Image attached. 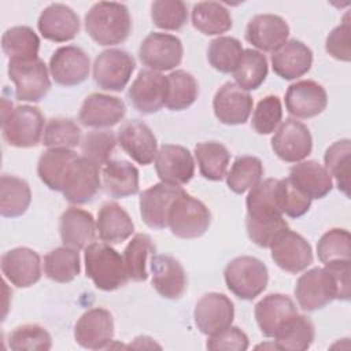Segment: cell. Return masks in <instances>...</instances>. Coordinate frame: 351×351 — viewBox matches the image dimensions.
Listing matches in <instances>:
<instances>
[{
	"label": "cell",
	"instance_id": "obj_26",
	"mask_svg": "<svg viewBox=\"0 0 351 351\" xmlns=\"http://www.w3.org/2000/svg\"><path fill=\"white\" fill-rule=\"evenodd\" d=\"M38 32L45 40L66 43L80 33V18L73 8L55 3L44 8L37 22Z\"/></svg>",
	"mask_w": 351,
	"mask_h": 351
},
{
	"label": "cell",
	"instance_id": "obj_21",
	"mask_svg": "<svg viewBox=\"0 0 351 351\" xmlns=\"http://www.w3.org/2000/svg\"><path fill=\"white\" fill-rule=\"evenodd\" d=\"M121 148L138 165H149L158 154V141L147 123L138 119L125 122L117 136Z\"/></svg>",
	"mask_w": 351,
	"mask_h": 351
},
{
	"label": "cell",
	"instance_id": "obj_36",
	"mask_svg": "<svg viewBox=\"0 0 351 351\" xmlns=\"http://www.w3.org/2000/svg\"><path fill=\"white\" fill-rule=\"evenodd\" d=\"M192 25L206 36H219L232 27L229 10L217 1H200L192 8Z\"/></svg>",
	"mask_w": 351,
	"mask_h": 351
},
{
	"label": "cell",
	"instance_id": "obj_53",
	"mask_svg": "<svg viewBox=\"0 0 351 351\" xmlns=\"http://www.w3.org/2000/svg\"><path fill=\"white\" fill-rule=\"evenodd\" d=\"M311 206V199L300 192L288 178L280 180V207L291 218L304 215Z\"/></svg>",
	"mask_w": 351,
	"mask_h": 351
},
{
	"label": "cell",
	"instance_id": "obj_31",
	"mask_svg": "<svg viewBox=\"0 0 351 351\" xmlns=\"http://www.w3.org/2000/svg\"><path fill=\"white\" fill-rule=\"evenodd\" d=\"M288 180L311 200L322 199L332 191V177L317 160L296 163L291 167Z\"/></svg>",
	"mask_w": 351,
	"mask_h": 351
},
{
	"label": "cell",
	"instance_id": "obj_41",
	"mask_svg": "<svg viewBox=\"0 0 351 351\" xmlns=\"http://www.w3.org/2000/svg\"><path fill=\"white\" fill-rule=\"evenodd\" d=\"M81 270L78 250L59 247L49 251L44 258V273L55 282H70Z\"/></svg>",
	"mask_w": 351,
	"mask_h": 351
},
{
	"label": "cell",
	"instance_id": "obj_52",
	"mask_svg": "<svg viewBox=\"0 0 351 351\" xmlns=\"http://www.w3.org/2000/svg\"><path fill=\"white\" fill-rule=\"evenodd\" d=\"M282 119L281 100L277 96L263 97L252 114L251 125L258 134H270L277 130Z\"/></svg>",
	"mask_w": 351,
	"mask_h": 351
},
{
	"label": "cell",
	"instance_id": "obj_49",
	"mask_svg": "<svg viewBox=\"0 0 351 351\" xmlns=\"http://www.w3.org/2000/svg\"><path fill=\"white\" fill-rule=\"evenodd\" d=\"M151 18L159 29L180 30L188 21L186 4L181 0H156L151 4Z\"/></svg>",
	"mask_w": 351,
	"mask_h": 351
},
{
	"label": "cell",
	"instance_id": "obj_13",
	"mask_svg": "<svg viewBox=\"0 0 351 351\" xmlns=\"http://www.w3.org/2000/svg\"><path fill=\"white\" fill-rule=\"evenodd\" d=\"M184 192L180 185L158 182L140 195V214L151 229L169 226V214L174 200Z\"/></svg>",
	"mask_w": 351,
	"mask_h": 351
},
{
	"label": "cell",
	"instance_id": "obj_54",
	"mask_svg": "<svg viewBox=\"0 0 351 351\" xmlns=\"http://www.w3.org/2000/svg\"><path fill=\"white\" fill-rule=\"evenodd\" d=\"M350 41H351V25L347 14L343 22L339 26H336L326 37L325 49L332 58L341 62H350L351 59Z\"/></svg>",
	"mask_w": 351,
	"mask_h": 351
},
{
	"label": "cell",
	"instance_id": "obj_44",
	"mask_svg": "<svg viewBox=\"0 0 351 351\" xmlns=\"http://www.w3.org/2000/svg\"><path fill=\"white\" fill-rule=\"evenodd\" d=\"M267 71V60L263 53L255 49H244L241 60L233 71V77L236 85L248 92L258 89L263 84Z\"/></svg>",
	"mask_w": 351,
	"mask_h": 351
},
{
	"label": "cell",
	"instance_id": "obj_12",
	"mask_svg": "<svg viewBox=\"0 0 351 351\" xmlns=\"http://www.w3.org/2000/svg\"><path fill=\"white\" fill-rule=\"evenodd\" d=\"M271 149L284 162L298 163L313 149V137L308 128L300 121L288 118L280 123L271 137Z\"/></svg>",
	"mask_w": 351,
	"mask_h": 351
},
{
	"label": "cell",
	"instance_id": "obj_37",
	"mask_svg": "<svg viewBox=\"0 0 351 351\" xmlns=\"http://www.w3.org/2000/svg\"><path fill=\"white\" fill-rule=\"evenodd\" d=\"M32 202V191L25 180L4 174L0 178V214L15 218L26 213Z\"/></svg>",
	"mask_w": 351,
	"mask_h": 351
},
{
	"label": "cell",
	"instance_id": "obj_8",
	"mask_svg": "<svg viewBox=\"0 0 351 351\" xmlns=\"http://www.w3.org/2000/svg\"><path fill=\"white\" fill-rule=\"evenodd\" d=\"M136 62L133 56L118 48L100 52L93 63V80L104 90L121 92L129 82Z\"/></svg>",
	"mask_w": 351,
	"mask_h": 351
},
{
	"label": "cell",
	"instance_id": "obj_30",
	"mask_svg": "<svg viewBox=\"0 0 351 351\" xmlns=\"http://www.w3.org/2000/svg\"><path fill=\"white\" fill-rule=\"evenodd\" d=\"M100 185V167L89 159L80 156L63 191V196L71 204H85L95 197Z\"/></svg>",
	"mask_w": 351,
	"mask_h": 351
},
{
	"label": "cell",
	"instance_id": "obj_34",
	"mask_svg": "<svg viewBox=\"0 0 351 351\" xmlns=\"http://www.w3.org/2000/svg\"><path fill=\"white\" fill-rule=\"evenodd\" d=\"M273 337L274 346L278 350L304 351L313 344L315 329L310 318L295 313L281 324Z\"/></svg>",
	"mask_w": 351,
	"mask_h": 351
},
{
	"label": "cell",
	"instance_id": "obj_15",
	"mask_svg": "<svg viewBox=\"0 0 351 351\" xmlns=\"http://www.w3.org/2000/svg\"><path fill=\"white\" fill-rule=\"evenodd\" d=\"M128 97L141 114L159 111L167 97V75L152 70H141L129 88Z\"/></svg>",
	"mask_w": 351,
	"mask_h": 351
},
{
	"label": "cell",
	"instance_id": "obj_4",
	"mask_svg": "<svg viewBox=\"0 0 351 351\" xmlns=\"http://www.w3.org/2000/svg\"><path fill=\"white\" fill-rule=\"evenodd\" d=\"M223 277L228 289L243 300H252L259 296L269 281L266 265L254 256L232 259L225 267Z\"/></svg>",
	"mask_w": 351,
	"mask_h": 351
},
{
	"label": "cell",
	"instance_id": "obj_40",
	"mask_svg": "<svg viewBox=\"0 0 351 351\" xmlns=\"http://www.w3.org/2000/svg\"><path fill=\"white\" fill-rule=\"evenodd\" d=\"M195 156L200 174L206 180L221 181L226 176L230 154L223 144L217 141L199 143L195 147Z\"/></svg>",
	"mask_w": 351,
	"mask_h": 351
},
{
	"label": "cell",
	"instance_id": "obj_46",
	"mask_svg": "<svg viewBox=\"0 0 351 351\" xmlns=\"http://www.w3.org/2000/svg\"><path fill=\"white\" fill-rule=\"evenodd\" d=\"M263 176V165L256 156H239L229 173L226 174V184L234 193H244L261 182Z\"/></svg>",
	"mask_w": 351,
	"mask_h": 351
},
{
	"label": "cell",
	"instance_id": "obj_28",
	"mask_svg": "<svg viewBox=\"0 0 351 351\" xmlns=\"http://www.w3.org/2000/svg\"><path fill=\"white\" fill-rule=\"evenodd\" d=\"M96 230L97 228L92 214L82 208L70 207L62 214L59 221L62 243L74 250H85L95 243Z\"/></svg>",
	"mask_w": 351,
	"mask_h": 351
},
{
	"label": "cell",
	"instance_id": "obj_51",
	"mask_svg": "<svg viewBox=\"0 0 351 351\" xmlns=\"http://www.w3.org/2000/svg\"><path fill=\"white\" fill-rule=\"evenodd\" d=\"M11 350H51L52 339L48 330L36 324H26L15 328L8 337Z\"/></svg>",
	"mask_w": 351,
	"mask_h": 351
},
{
	"label": "cell",
	"instance_id": "obj_20",
	"mask_svg": "<svg viewBox=\"0 0 351 351\" xmlns=\"http://www.w3.org/2000/svg\"><path fill=\"white\" fill-rule=\"evenodd\" d=\"M251 95L233 82L223 84L215 93L213 108L217 119L225 125H243L252 112Z\"/></svg>",
	"mask_w": 351,
	"mask_h": 351
},
{
	"label": "cell",
	"instance_id": "obj_39",
	"mask_svg": "<svg viewBox=\"0 0 351 351\" xmlns=\"http://www.w3.org/2000/svg\"><path fill=\"white\" fill-rule=\"evenodd\" d=\"M155 250L156 248L148 234L137 233L133 236L122 255L129 280L145 281L148 278L147 263L155 255Z\"/></svg>",
	"mask_w": 351,
	"mask_h": 351
},
{
	"label": "cell",
	"instance_id": "obj_38",
	"mask_svg": "<svg viewBox=\"0 0 351 351\" xmlns=\"http://www.w3.org/2000/svg\"><path fill=\"white\" fill-rule=\"evenodd\" d=\"M1 48L10 60H30L38 58L40 38L29 26H14L3 34Z\"/></svg>",
	"mask_w": 351,
	"mask_h": 351
},
{
	"label": "cell",
	"instance_id": "obj_27",
	"mask_svg": "<svg viewBox=\"0 0 351 351\" xmlns=\"http://www.w3.org/2000/svg\"><path fill=\"white\" fill-rule=\"evenodd\" d=\"M152 285L166 299H178L186 289V274L182 265L170 255H154L149 261Z\"/></svg>",
	"mask_w": 351,
	"mask_h": 351
},
{
	"label": "cell",
	"instance_id": "obj_47",
	"mask_svg": "<svg viewBox=\"0 0 351 351\" xmlns=\"http://www.w3.org/2000/svg\"><path fill=\"white\" fill-rule=\"evenodd\" d=\"M41 141L48 148L71 149L81 144V129L71 119L52 118L44 128Z\"/></svg>",
	"mask_w": 351,
	"mask_h": 351
},
{
	"label": "cell",
	"instance_id": "obj_7",
	"mask_svg": "<svg viewBox=\"0 0 351 351\" xmlns=\"http://www.w3.org/2000/svg\"><path fill=\"white\" fill-rule=\"evenodd\" d=\"M8 77L15 85V96L21 101L37 103L48 93L51 80L47 64L40 59L10 60Z\"/></svg>",
	"mask_w": 351,
	"mask_h": 351
},
{
	"label": "cell",
	"instance_id": "obj_22",
	"mask_svg": "<svg viewBox=\"0 0 351 351\" xmlns=\"http://www.w3.org/2000/svg\"><path fill=\"white\" fill-rule=\"evenodd\" d=\"M78 159L80 155L73 149L49 148L38 159L37 174L51 191L63 192Z\"/></svg>",
	"mask_w": 351,
	"mask_h": 351
},
{
	"label": "cell",
	"instance_id": "obj_55",
	"mask_svg": "<svg viewBox=\"0 0 351 351\" xmlns=\"http://www.w3.org/2000/svg\"><path fill=\"white\" fill-rule=\"evenodd\" d=\"M247 335L237 326H228L207 339L206 347L213 351L225 350V351H243L248 348Z\"/></svg>",
	"mask_w": 351,
	"mask_h": 351
},
{
	"label": "cell",
	"instance_id": "obj_18",
	"mask_svg": "<svg viewBox=\"0 0 351 351\" xmlns=\"http://www.w3.org/2000/svg\"><path fill=\"white\" fill-rule=\"evenodd\" d=\"M155 170L162 182L184 185L195 174V162L189 149L182 145L165 144L155 156Z\"/></svg>",
	"mask_w": 351,
	"mask_h": 351
},
{
	"label": "cell",
	"instance_id": "obj_9",
	"mask_svg": "<svg viewBox=\"0 0 351 351\" xmlns=\"http://www.w3.org/2000/svg\"><path fill=\"white\" fill-rule=\"evenodd\" d=\"M274 263L291 274L306 270L313 263V250L307 240L289 228L277 233L270 244Z\"/></svg>",
	"mask_w": 351,
	"mask_h": 351
},
{
	"label": "cell",
	"instance_id": "obj_24",
	"mask_svg": "<svg viewBox=\"0 0 351 351\" xmlns=\"http://www.w3.org/2000/svg\"><path fill=\"white\" fill-rule=\"evenodd\" d=\"M126 114L125 103L115 96L92 93L89 95L80 110L78 119L88 128H111L121 122Z\"/></svg>",
	"mask_w": 351,
	"mask_h": 351
},
{
	"label": "cell",
	"instance_id": "obj_5",
	"mask_svg": "<svg viewBox=\"0 0 351 351\" xmlns=\"http://www.w3.org/2000/svg\"><path fill=\"white\" fill-rule=\"evenodd\" d=\"M4 140L16 148H32L43 140L44 117L37 107L18 106L1 118Z\"/></svg>",
	"mask_w": 351,
	"mask_h": 351
},
{
	"label": "cell",
	"instance_id": "obj_25",
	"mask_svg": "<svg viewBox=\"0 0 351 351\" xmlns=\"http://www.w3.org/2000/svg\"><path fill=\"white\" fill-rule=\"evenodd\" d=\"M4 277L18 288H27L41 277V261L36 251L27 247L12 248L1 256Z\"/></svg>",
	"mask_w": 351,
	"mask_h": 351
},
{
	"label": "cell",
	"instance_id": "obj_45",
	"mask_svg": "<svg viewBox=\"0 0 351 351\" xmlns=\"http://www.w3.org/2000/svg\"><path fill=\"white\" fill-rule=\"evenodd\" d=\"M241 43L234 37L219 36L214 38L207 49L208 63L219 73H233L243 56Z\"/></svg>",
	"mask_w": 351,
	"mask_h": 351
},
{
	"label": "cell",
	"instance_id": "obj_19",
	"mask_svg": "<svg viewBox=\"0 0 351 351\" xmlns=\"http://www.w3.org/2000/svg\"><path fill=\"white\" fill-rule=\"evenodd\" d=\"M328 104L326 90L311 80L291 84L285 93L287 111L295 118H313L319 115Z\"/></svg>",
	"mask_w": 351,
	"mask_h": 351
},
{
	"label": "cell",
	"instance_id": "obj_57",
	"mask_svg": "<svg viewBox=\"0 0 351 351\" xmlns=\"http://www.w3.org/2000/svg\"><path fill=\"white\" fill-rule=\"evenodd\" d=\"M130 347H134V348H160V346H158L151 337H147V336H140V337H136L134 341L130 344Z\"/></svg>",
	"mask_w": 351,
	"mask_h": 351
},
{
	"label": "cell",
	"instance_id": "obj_16",
	"mask_svg": "<svg viewBox=\"0 0 351 351\" xmlns=\"http://www.w3.org/2000/svg\"><path fill=\"white\" fill-rule=\"evenodd\" d=\"M193 318L197 329L211 336L232 325L234 318V306L232 300L218 292L203 295L195 306Z\"/></svg>",
	"mask_w": 351,
	"mask_h": 351
},
{
	"label": "cell",
	"instance_id": "obj_50",
	"mask_svg": "<svg viewBox=\"0 0 351 351\" xmlns=\"http://www.w3.org/2000/svg\"><path fill=\"white\" fill-rule=\"evenodd\" d=\"M117 143L118 140L112 132L92 130L81 140L82 156L101 167L110 160Z\"/></svg>",
	"mask_w": 351,
	"mask_h": 351
},
{
	"label": "cell",
	"instance_id": "obj_23",
	"mask_svg": "<svg viewBox=\"0 0 351 351\" xmlns=\"http://www.w3.org/2000/svg\"><path fill=\"white\" fill-rule=\"evenodd\" d=\"M288 36V23L274 14L254 16L245 29V40L263 52H276L287 43Z\"/></svg>",
	"mask_w": 351,
	"mask_h": 351
},
{
	"label": "cell",
	"instance_id": "obj_3",
	"mask_svg": "<svg viewBox=\"0 0 351 351\" xmlns=\"http://www.w3.org/2000/svg\"><path fill=\"white\" fill-rule=\"evenodd\" d=\"M85 271L95 287L101 291H115L128 280L123 256L107 243H92L85 248Z\"/></svg>",
	"mask_w": 351,
	"mask_h": 351
},
{
	"label": "cell",
	"instance_id": "obj_17",
	"mask_svg": "<svg viewBox=\"0 0 351 351\" xmlns=\"http://www.w3.org/2000/svg\"><path fill=\"white\" fill-rule=\"evenodd\" d=\"M89 56L75 45L58 48L49 59L51 77L63 86H74L84 82L89 75Z\"/></svg>",
	"mask_w": 351,
	"mask_h": 351
},
{
	"label": "cell",
	"instance_id": "obj_14",
	"mask_svg": "<svg viewBox=\"0 0 351 351\" xmlns=\"http://www.w3.org/2000/svg\"><path fill=\"white\" fill-rule=\"evenodd\" d=\"M114 337V319L108 310L96 307L85 311L74 326L75 341L88 350H101Z\"/></svg>",
	"mask_w": 351,
	"mask_h": 351
},
{
	"label": "cell",
	"instance_id": "obj_10",
	"mask_svg": "<svg viewBox=\"0 0 351 351\" xmlns=\"http://www.w3.org/2000/svg\"><path fill=\"white\" fill-rule=\"evenodd\" d=\"M295 296L304 311H315L337 299L336 282L325 267H314L298 278Z\"/></svg>",
	"mask_w": 351,
	"mask_h": 351
},
{
	"label": "cell",
	"instance_id": "obj_35",
	"mask_svg": "<svg viewBox=\"0 0 351 351\" xmlns=\"http://www.w3.org/2000/svg\"><path fill=\"white\" fill-rule=\"evenodd\" d=\"M106 192L115 197H128L138 192V170L128 160H108L101 169Z\"/></svg>",
	"mask_w": 351,
	"mask_h": 351
},
{
	"label": "cell",
	"instance_id": "obj_11",
	"mask_svg": "<svg viewBox=\"0 0 351 351\" xmlns=\"http://www.w3.org/2000/svg\"><path fill=\"white\" fill-rule=\"evenodd\" d=\"M182 55L181 40L167 33H149L138 49L141 63L158 73L176 69L181 63Z\"/></svg>",
	"mask_w": 351,
	"mask_h": 351
},
{
	"label": "cell",
	"instance_id": "obj_43",
	"mask_svg": "<svg viewBox=\"0 0 351 351\" xmlns=\"http://www.w3.org/2000/svg\"><path fill=\"white\" fill-rule=\"evenodd\" d=\"M325 169L335 177L337 188L348 197L350 196V174H351V141L343 138L335 141L324 155Z\"/></svg>",
	"mask_w": 351,
	"mask_h": 351
},
{
	"label": "cell",
	"instance_id": "obj_56",
	"mask_svg": "<svg viewBox=\"0 0 351 351\" xmlns=\"http://www.w3.org/2000/svg\"><path fill=\"white\" fill-rule=\"evenodd\" d=\"M325 269L332 274L339 300H350V273H351V261H335L325 263Z\"/></svg>",
	"mask_w": 351,
	"mask_h": 351
},
{
	"label": "cell",
	"instance_id": "obj_1",
	"mask_svg": "<svg viewBox=\"0 0 351 351\" xmlns=\"http://www.w3.org/2000/svg\"><path fill=\"white\" fill-rule=\"evenodd\" d=\"M248 237L259 247L269 248L278 232L288 228L280 207V180L266 178L250 189L245 200Z\"/></svg>",
	"mask_w": 351,
	"mask_h": 351
},
{
	"label": "cell",
	"instance_id": "obj_32",
	"mask_svg": "<svg viewBox=\"0 0 351 351\" xmlns=\"http://www.w3.org/2000/svg\"><path fill=\"white\" fill-rule=\"evenodd\" d=\"M298 313L293 300L282 293H270L255 306L256 324L266 337H273L281 324Z\"/></svg>",
	"mask_w": 351,
	"mask_h": 351
},
{
	"label": "cell",
	"instance_id": "obj_6",
	"mask_svg": "<svg viewBox=\"0 0 351 351\" xmlns=\"http://www.w3.org/2000/svg\"><path fill=\"white\" fill-rule=\"evenodd\" d=\"M211 214L206 204L185 191L174 200L169 214V228L176 237L196 239L206 233Z\"/></svg>",
	"mask_w": 351,
	"mask_h": 351
},
{
	"label": "cell",
	"instance_id": "obj_42",
	"mask_svg": "<svg viewBox=\"0 0 351 351\" xmlns=\"http://www.w3.org/2000/svg\"><path fill=\"white\" fill-rule=\"evenodd\" d=\"M199 95L195 77L185 70H176L167 75V97L165 106L173 111L191 107Z\"/></svg>",
	"mask_w": 351,
	"mask_h": 351
},
{
	"label": "cell",
	"instance_id": "obj_33",
	"mask_svg": "<svg viewBox=\"0 0 351 351\" xmlns=\"http://www.w3.org/2000/svg\"><path fill=\"white\" fill-rule=\"evenodd\" d=\"M96 228L99 237L107 244H118L129 239L134 230V225L129 214L115 202L101 206L97 214Z\"/></svg>",
	"mask_w": 351,
	"mask_h": 351
},
{
	"label": "cell",
	"instance_id": "obj_2",
	"mask_svg": "<svg viewBox=\"0 0 351 351\" xmlns=\"http://www.w3.org/2000/svg\"><path fill=\"white\" fill-rule=\"evenodd\" d=\"M132 29L128 7L115 1H99L85 15V30L99 45H117L123 43Z\"/></svg>",
	"mask_w": 351,
	"mask_h": 351
},
{
	"label": "cell",
	"instance_id": "obj_48",
	"mask_svg": "<svg viewBox=\"0 0 351 351\" xmlns=\"http://www.w3.org/2000/svg\"><path fill=\"white\" fill-rule=\"evenodd\" d=\"M317 254L324 265L335 261H351L350 232L339 228L328 230L317 244Z\"/></svg>",
	"mask_w": 351,
	"mask_h": 351
},
{
	"label": "cell",
	"instance_id": "obj_29",
	"mask_svg": "<svg viewBox=\"0 0 351 351\" xmlns=\"http://www.w3.org/2000/svg\"><path fill=\"white\" fill-rule=\"evenodd\" d=\"M313 64L311 49L299 40L287 41L271 55L273 71L282 80H296L304 75Z\"/></svg>",
	"mask_w": 351,
	"mask_h": 351
}]
</instances>
